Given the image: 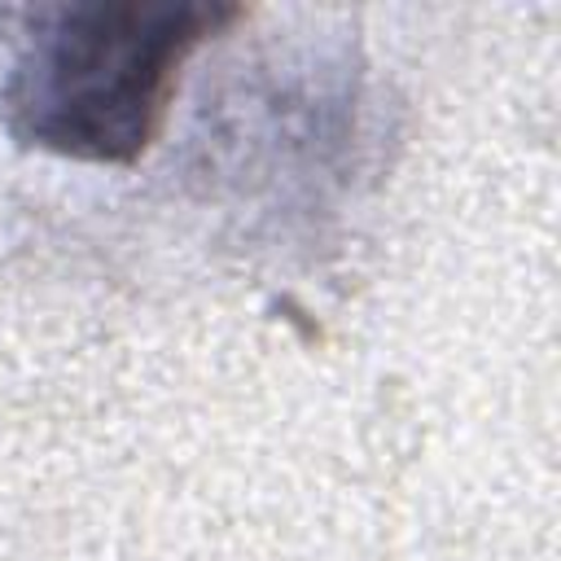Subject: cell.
Returning <instances> with one entry per match:
<instances>
[{"label": "cell", "instance_id": "1", "mask_svg": "<svg viewBox=\"0 0 561 561\" xmlns=\"http://www.w3.org/2000/svg\"><path fill=\"white\" fill-rule=\"evenodd\" d=\"M219 0H53L0 9V123L35 153L131 167L162 136L197 48L241 22Z\"/></svg>", "mask_w": 561, "mask_h": 561}]
</instances>
